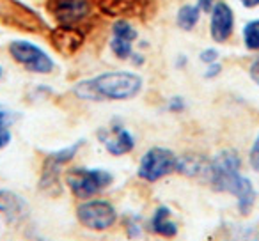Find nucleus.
I'll return each mask as SVG.
<instances>
[{
  "mask_svg": "<svg viewBox=\"0 0 259 241\" xmlns=\"http://www.w3.org/2000/svg\"><path fill=\"white\" fill-rule=\"evenodd\" d=\"M122 223H124L126 236L132 237V239H135V237H141L142 222H141V218H139L137 215H126L124 220H122Z\"/></svg>",
  "mask_w": 259,
  "mask_h": 241,
  "instance_id": "nucleus-21",
  "label": "nucleus"
},
{
  "mask_svg": "<svg viewBox=\"0 0 259 241\" xmlns=\"http://www.w3.org/2000/svg\"><path fill=\"white\" fill-rule=\"evenodd\" d=\"M241 44L247 52L259 54V18H250L241 27Z\"/></svg>",
  "mask_w": 259,
  "mask_h": 241,
  "instance_id": "nucleus-18",
  "label": "nucleus"
},
{
  "mask_svg": "<svg viewBox=\"0 0 259 241\" xmlns=\"http://www.w3.org/2000/svg\"><path fill=\"white\" fill-rule=\"evenodd\" d=\"M55 50H61L64 54H73L76 52L83 43V34L73 25H59L52 30L50 36Z\"/></svg>",
  "mask_w": 259,
  "mask_h": 241,
  "instance_id": "nucleus-12",
  "label": "nucleus"
},
{
  "mask_svg": "<svg viewBox=\"0 0 259 241\" xmlns=\"http://www.w3.org/2000/svg\"><path fill=\"white\" fill-rule=\"evenodd\" d=\"M208 165L209 158L195 155V153H187L183 156H178L176 174L192 177V179H201L204 183L206 174H208Z\"/></svg>",
  "mask_w": 259,
  "mask_h": 241,
  "instance_id": "nucleus-13",
  "label": "nucleus"
},
{
  "mask_svg": "<svg viewBox=\"0 0 259 241\" xmlns=\"http://www.w3.org/2000/svg\"><path fill=\"white\" fill-rule=\"evenodd\" d=\"M2 78H4V68L0 66V82H2Z\"/></svg>",
  "mask_w": 259,
  "mask_h": 241,
  "instance_id": "nucleus-31",
  "label": "nucleus"
},
{
  "mask_svg": "<svg viewBox=\"0 0 259 241\" xmlns=\"http://www.w3.org/2000/svg\"><path fill=\"white\" fill-rule=\"evenodd\" d=\"M114 183V174L101 167H71L64 174V184L80 201H87L103 194Z\"/></svg>",
  "mask_w": 259,
  "mask_h": 241,
  "instance_id": "nucleus-3",
  "label": "nucleus"
},
{
  "mask_svg": "<svg viewBox=\"0 0 259 241\" xmlns=\"http://www.w3.org/2000/svg\"><path fill=\"white\" fill-rule=\"evenodd\" d=\"M61 170L62 167L54 165V163L43 162V170H41L39 177V190L41 194L52 195V197H57L62 194V184H61Z\"/></svg>",
  "mask_w": 259,
  "mask_h": 241,
  "instance_id": "nucleus-15",
  "label": "nucleus"
},
{
  "mask_svg": "<svg viewBox=\"0 0 259 241\" xmlns=\"http://www.w3.org/2000/svg\"><path fill=\"white\" fill-rule=\"evenodd\" d=\"M248 165L254 172L259 174V135L255 137V140L252 142L250 149H248Z\"/></svg>",
  "mask_w": 259,
  "mask_h": 241,
  "instance_id": "nucleus-24",
  "label": "nucleus"
},
{
  "mask_svg": "<svg viewBox=\"0 0 259 241\" xmlns=\"http://www.w3.org/2000/svg\"><path fill=\"white\" fill-rule=\"evenodd\" d=\"M222 71H224L222 62L217 61V62H213V64H208V66H206V68H204V73H202V76H204L206 80H215V78H219V76L222 75Z\"/></svg>",
  "mask_w": 259,
  "mask_h": 241,
  "instance_id": "nucleus-25",
  "label": "nucleus"
},
{
  "mask_svg": "<svg viewBox=\"0 0 259 241\" xmlns=\"http://www.w3.org/2000/svg\"><path fill=\"white\" fill-rule=\"evenodd\" d=\"M201 9L197 8L195 4H183L178 8L176 11V27L183 32H192V30L197 29L199 22H201Z\"/></svg>",
  "mask_w": 259,
  "mask_h": 241,
  "instance_id": "nucleus-16",
  "label": "nucleus"
},
{
  "mask_svg": "<svg viewBox=\"0 0 259 241\" xmlns=\"http://www.w3.org/2000/svg\"><path fill=\"white\" fill-rule=\"evenodd\" d=\"M149 229H151L153 234L156 236H162V237H176L178 236V223L174 222L172 218V211H170L169 206L162 204L155 209L153 216L149 218Z\"/></svg>",
  "mask_w": 259,
  "mask_h": 241,
  "instance_id": "nucleus-14",
  "label": "nucleus"
},
{
  "mask_svg": "<svg viewBox=\"0 0 259 241\" xmlns=\"http://www.w3.org/2000/svg\"><path fill=\"white\" fill-rule=\"evenodd\" d=\"M234 30H236V15L229 2L226 0H217L209 13V25L208 32L213 43L226 44L227 41L233 39Z\"/></svg>",
  "mask_w": 259,
  "mask_h": 241,
  "instance_id": "nucleus-8",
  "label": "nucleus"
},
{
  "mask_svg": "<svg viewBox=\"0 0 259 241\" xmlns=\"http://www.w3.org/2000/svg\"><path fill=\"white\" fill-rule=\"evenodd\" d=\"M248 76H250L252 82L259 87V57L254 59V61L248 64Z\"/></svg>",
  "mask_w": 259,
  "mask_h": 241,
  "instance_id": "nucleus-26",
  "label": "nucleus"
},
{
  "mask_svg": "<svg viewBox=\"0 0 259 241\" xmlns=\"http://www.w3.org/2000/svg\"><path fill=\"white\" fill-rule=\"evenodd\" d=\"M11 124H13V114L6 108H0V149L8 148L11 144Z\"/></svg>",
  "mask_w": 259,
  "mask_h": 241,
  "instance_id": "nucleus-19",
  "label": "nucleus"
},
{
  "mask_svg": "<svg viewBox=\"0 0 259 241\" xmlns=\"http://www.w3.org/2000/svg\"><path fill=\"white\" fill-rule=\"evenodd\" d=\"M167 110L172 112V114H181V112L187 110V100L180 94L170 96L169 101H167Z\"/></svg>",
  "mask_w": 259,
  "mask_h": 241,
  "instance_id": "nucleus-23",
  "label": "nucleus"
},
{
  "mask_svg": "<svg viewBox=\"0 0 259 241\" xmlns=\"http://www.w3.org/2000/svg\"><path fill=\"white\" fill-rule=\"evenodd\" d=\"M240 6L247 11H252V9H257L259 8V0H238Z\"/></svg>",
  "mask_w": 259,
  "mask_h": 241,
  "instance_id": "nucleus-30",
  "label": "nucleus"
},
{
  "mask_svg": "<svg viewBox=\"0 0 259 241\" xmlns=\"http://www.w3.org/2000/svg\"><path fill=\"white\" fill-rule=\"evenodd\" d=\"M130 64L134 66V68H142V66L146 64V55L142 54V52L135 50L134 54H132V57H130Z\"/></svg>",
  "mask_w": 259,
  "mask_h": 241,
  "instance_id": "nucleus-27",
  "label": "nucleus"
},
{
  "mask_svg": "<svg viewBox=\"0 0 259 241\" xmlns=\"http://www.w3.org/2000/svg\"><path fill=\"white\" fill-rule=\"evenodd\" d=\"M8 54L13 62L32 75H52L57 69V62L52 54L30 39H11L8 44Z\"/></svg>",
  "mask_w": 259,
  "mask_h": 241,
  "instance_id": "nucleus-4",
  "label": "nucleus"
},
{
  "mask_svg": "<svg viewBox=\"0 0 259 241\" xmlns=\"http://www.w3.org/2000/svg\"><path fill=\"white\" fill-rule=\"evenodd\" d=\"M139 43V29L124 18H117L110 25V39L108 48L112 55L119 61H130L135 52V44Z\"/></svg>",
  "mask_w": 259,
  "mask_h": 241,
  "instance_id": "nucleus-7",
  "label": "nucleus"
},
{
  "mask_svg": "<svg viewBox=\"0 0 259 241\" xmlns=\"http://www.w3.org/2000/svg\"><path fill=\"white\" fill-rule=\"evenodd\" d=\"M48 9L55 16L59 25L75 27L91 15V2L89 0H50Z\"/></svg>",
  "mask_w": 259,
  "mask_h": 241,
  "instance_id": "nucleus-10",
  "label": "nucleus"
},
{
  "mask_svg": "<svg viewBox=\"0 0 259 241\" xmlns=\"http://www.w3.org/2000/svg\"><path fill=\"white\" fill-rule=\"evenodd\" d=\"M85 144V140L83 138H80V140L73 142L71 146H66V148L62 149H57V151H52L48 153L47 156H45V160L50 163H54V165H59V167H64L68 165V163H71L73 160H75V156L78 155L80 148Z\"/></svg>",
  "mask_w": 259,
  "mask_h": 241,
  "instance_id": "nucleus-17",
  "label": "nucleus"
},
{
  "mask_svg": "<svg viewBox=\"0 0 259 241\" xmlns=\"http://www.w3.org/2000/svg\"><path fill=\"white\" fill-rule=\"evenodd\" d=\"M215 4H217V0H195V6L201 9L202 15H209Z\"/></svg>",
  "mask_w": 259,
  "mask_h": 241,
  "instance_id": "nucleus-28",
  "label": "nucleus"
},
{
  "mask_svg": "<svg viewBox=\"0 0 259 241\" xmlns=\"http://www.w3.org/2000/svg\"><path fill=\"white\" fill-rule=\"evenodd\" d=\"M0 215L8 222H18L29 215V204L22 195L11 190H0Z\"/></svg>",
  "mask_w": 259,
  "mask_h": 241,
  "instance_id": "nucleus-11",
  "label": "nucleus"
},
{
  "mask_svg": "<svg viewBox=\"0 0 259 241\" xmlns=\"http://www.w3.org/2000/svg\"><path fill=\"white\" fill-rule=\"evenodd\" d=\"M98 140L103 144L105 151L110 156H115V158L130 155L135 149V146H137L135 135L119 123L101 128L98 131Z\"/></svg>",
  "mask_w": 259,
  "mask_h": 241,
  "instance_id": "nucleus-9",
  "label": "nucleus"
},
{
  "mask_svg": "<svg viewBox=\"0 0 259 241\" xmlns=\"http://www.w3.org/2000/svg\"><path fill=\"white\" fill-rule=\"evenodd\" d=\"M245 176L241 174V156L234 149H222L209 158L204 183L217 194L234 195Z\"/></svg>",
  "mask_w": 259,
  "mask_h": 241,
  "instance_id": "nucleus-2",
  "label": "nucleus"
},
{
  "mask_svg": "<svg viewBox=\"0 0 259 241\" xmlns=\"http://www.w3.org/2000/svg\"><path fill=\"white\" fill-rule=\"evenodd\" d=\"M174 66H176V69H185L188 66V55L178 54L176 59H174Z\"/></svg>",
  "mask_w": 259,
  "mask_h": 241,
  "instance_id": "nucleus-29",
  "label": "nucleus"
},
{
  "mask_svg": "<svg viewBox=\"0 0 259 241\" xmlns=\"http://www.w3.org/2000/svg\"><path fill=\"white\" fill-rule=\"evenodd\" d=\"M144 89V76L135 71H105L91 78H83L73 85L75 98L91 103L101 101H130L137 98Z\"/></svg>",
  "mask_w": 259,
  "mask_h": 241,
  "instance_id": "nucleus-1",
  "label": "nucleus"
},
{
  "mask_svg": "<svg viewBox=\"0 0 259 241\" xmlns=\"http://www.w3.org/2000/svg\"><path fill=\"white\" fill-rule=\"evenodd\" d=\"M199 61L202 62L204 66L208 64H213V62L220 61V52L217 50L215 46H208V48H202L201 52H199Z\"/></svg>",
  "mask_w": 259,
  "mask_h": 241,
  "instance_id": "nucleus-22",
  "label": "nucleus"
},
{
  "mask_svg": "<svg viewBox=\"0 0 259 241\" xmlns=\"http://www.w3.org/2000/svg\"><path fill=\"white\" fill-rule=\"evenodd\" d=\"M178 155L169 148L155 146L149 148L141 156V162L137 167V177L146 183H158L163 177L176 172Z\"/></svg>",
  "mask_w": 259,
  "mask_h": 241,
  "instance_id": "nucleus-5",
  "label": "nucleus"
},
{
  "mask_svg": "<svg viewBox=\"0 0 259 241\" xmlns=\"http://www.w3.org/2000/svg\"><path fill=\"white\" fill-rule=\"evenodd\" d=\"M76 220L82 227L94 232H103L110 227L115 225L117 222V211L112 206V202L105 199H87L76 206Z\"/></svg>",
  "mask_w": 259,
  "mask_h": 241,
  "instance_id": "nucleus-6",
  "label": "nucleus"
},
{
  "mask_svg": "<svg viewBox=\"0 0 259 241\" xmlns=\"http://www.w3.org/2000/svg\"><path fill=\"white\" fill-rule=\"evenodd\" d=\"M227 241H259V236L254 227L248 225H234L227 234Z\"/></svg>",
  "mask_w": 259,
  "mask_h": 241,
  "instance_id": "nucleus-20",
  "label": "nucleus"
}]
</instances>
